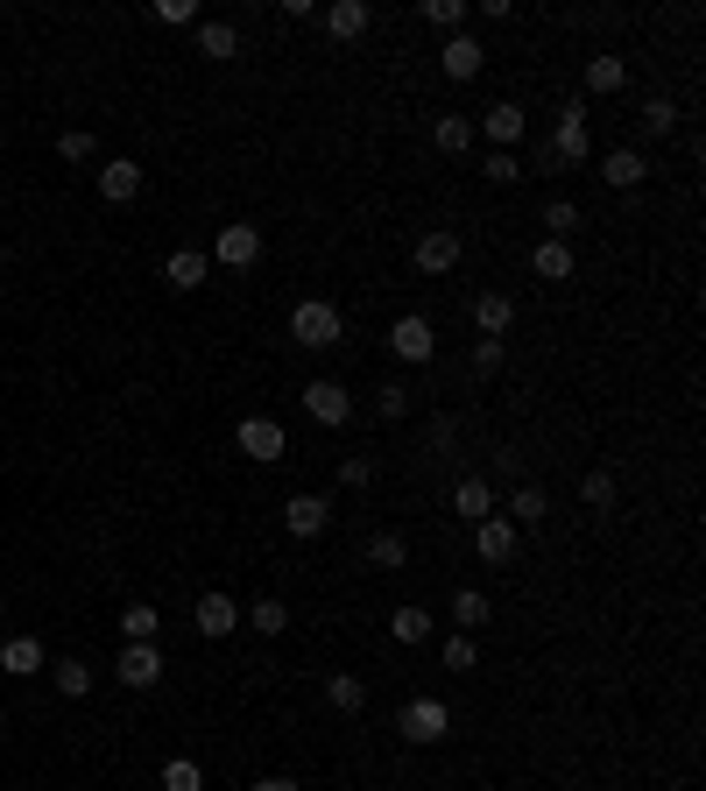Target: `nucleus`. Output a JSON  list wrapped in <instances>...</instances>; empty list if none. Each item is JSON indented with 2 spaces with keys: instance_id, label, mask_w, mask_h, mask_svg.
Wrapping results in <instances>:
<instances>
[{
  "instance_id": "1",
  "label": "nucleus",
  "mask_w": 706,
  "mask_h": 791,
  "mask_svg": "<svg viewBox=\"0 0 706 791\" xmlns=\"http://www.w3.org/2000/svg\"><path fill=\"white\" fill-rule=\"evenodd\" d=\"M339 333H347V319H339L333 297H304V304L290 311V339H297V347H311V353L339 347Z\"/></svg>"
},
{
  "instance_id": "2",
  "label": "nucleus",
  "mask_w": 706,
  "mask_h": 791,
  "mask_svg": "<svg viewBox=\"0 0 706 791\" xmlns=\"http://www.w3.org/2000/svg\"><path fill=\"white\" fill-rule=\"evenodd\" d=\"M396 735L403 742H417V750H431V742H445L453 735V714H445V699H410V707H403V721H396Z\"/></svg>"
},
{
  "instance_id": "3",
  "label": "nucleus",
  "mask_w": 706,
  "mask_h": 791,
  "mask_svg": "<svg viewBox=\"0 0 706 791\" xmlns=\"http://www.w3.org/2000/svg\"><path fill=\"white\" fill-rule=\"evenodd\" d=\"M234 439H240V453H248V459H262V467H276V459L290 453V439H283V424H276V417H240V431H234Z\"/></svg>"
},
{
  "instance_id": "4",
  "label": "nucleus",
  "mask_w": 706,
  "mask_h": 791,
  "mask_svg": "<svg viewBox=\"0 0 706 791\" xmlns=\"http://www.w3.org/2000/svg\"><path fill=\"white\" fill-rule=\"evenodd\" d=\"M545 156H551V163H587V156H594V142H587V107H579V99L559 113V134H551Z\"/></svg>"
},
{
  "instance_id": "5",
  "label": "nucleus",
  "mask_w": 706,
  "mask_h": 791,
  "mask_svg": "<svg viewBox=\"0 0 706 791\" xmlns=\"http://www.w3.org/2000/svg\"><path fill=\"white\" fill-rule=\"evenodd\" d=\"M459 255H467V241H459L453 227H431L424 241H417V268H424V276H453Z\"/></svg>"
},
{
  "instance_id": "6",
  "label": "nucleus",
  "mask_w": 706,
  "mask_h": 791,
  "mask_svg": "<svg viewBox=\"0 0 706 791\" xmlns=\"http://www.w3.org/2000/svg\"><path fill=\"white\" fill-rule=\"evenodd\" d=\"M304 410H311V424H325V431H339L354 417V396L339 389V382H304Z\"/></svg>"
},
{
  "instance_id": "7",
  "label": "nucleus",
  "mask_w": 706,
  "mask_h": 791,
  "mask_svg": "<svg viewBox=\"0 0 706 791\" xmlns=\"http://www.w3.org/2000/svg\"><path fill=\"white\" fill-rule=\"evenodd\" d=\"M113 679L134 685V693H148V685L163 679V644H128V650H120V664H113Z\"/></svg>"
},
{
  "instance_id": "8",
  "label": "nucleus",
  "mask_w": 706,
  "mask_h": 791,
  "mask_svg": "<svg viewBox=\"0 0 706 791\" xmlns=\"http://www.w3.org/2000/svg\"><path fill=\"white\" fill-rule=\"evenodd\" d=\"M388 347H396L403 361H431V353H439V333H431V319H417V311H410V319L388 325Z\"/></svg>"
},
{
  "instance_id": "9",
  "label": "nucleus",
  "mask_w": 706,
  "mask_h": 791,
  "mask_svg": "<svg viewBox=\"0 0 706 791\" xmlns=\"http://www.w3.org/2000/svg\"><path fill=\"white\" fill-rule=\"evenodd\" d=\"M254 255H262V227H219L213 233V262L219 268H248Z\"/></svg>"
},
{
  "instance_id": "10",
  "label": "nucleus",
  "mask_w": 706,
  "mask_h": 791,
  "mask_svg": "<svg viewBox=\"0 0 706 791\" xmlns=\"http://www.w3.org/2000/svg\"><path fill=\"white\" fill-rule=\"evenodd\" d=\"M474 551H480L488 565H508V559H516V524H508V516L494 510L488 524H474Z\"/></svg>"
},
{
  "instance_id": "11",
  "label": "nucleus",
  "mask_w": 706,
  "mask_h": 791,
  "mask_svg": "<svg viewBox=\"0 0 706 791\" xmlns=\"http://www.w3.org/2000/svg\"><path fill=\"white\" fill-rule=\"evenodd\" d=\"M99 199H107V205H128V199H142V163H128V156L99 163Z\"/></svg>"
},
{
  "instance_id": "12",
  "label": "nucleus",
  "mask_w": 706,
  "mask_h": 791,
  "mask_svg": "<svg viewBox=\"0 0 706 791\" xmlns=\"http://www.w3.org/2000/svg\"><path fill=\"white\" fill-rule=\"evenodd\" d=\"M494 510H502V502H494V488L480 481V474H467V481L453 488V516H459V524H488Z\"/></svg>"
},
{
  "instance_id": "13",
  "label": "nucleus",
  "mask_w": 706,
  "mask_h": 791,
  "mask_svg": "<svg viewBox=\"0 0 706 791\" xmlns=\"http://www.w3.org/2000/svg\"><path fill=\"white\" fill-rule=\"evenodd\" d=\"M191 622H199V636H213V644H219V636H234L240 630V608H234V594H205V601H199V615H191Z\"/></svg>"
},
{
  "instance_id": "14",
  "label": "nucleus",
  "mask_w": 706,
  "mask_h": 791,
  "mask_svg": "<svg viewBox=\"0 0 706 791\" xmlns=\"http://www.w3.org/2000/svg\"><path fill=\"white\" fill-rule=\"evenodd\" d=\"M474 325H480V339H502L508 325H516V297L480 290V297H474Z\"/></svg>"
},
{
  "instance_id": "15",
  "label": "nucleus",
  "mask_w": 706,
  "mask_h": 791,
  "mask_svg": "<svg viewBox=\"0 0 706 791\" xmlns=\"http://www.w3.org/2000/svg\"><path fill=\"white\" fill-rule=\"evenodd\" d=\"M368 22H374V8H368V0H333V8H325V36H333V43L368 36Z\"/></svg>"
},
{
  "instance_id": "16",
  "label": "nucleus",
  "mask_w": 706,
  "mask_h": 791,
  "mask_svg": "<svg viewBox=\"0 0 706 791\" xmlns=\"http://www.w3.org/2000/svg\"><path fill=\"white\" fill-rule=\"evenodd\" d=\"M205 276H213V255H205V248H177V255L163 262V283H170V290H199Z\"/></svg>"
},
{
  "instance_id": "17",
  "label": "nucleus",
  "mask_w": 706,
  "mask_h": 791,
  "mask_svg": "<svg viewBox=\"0 0 706 791\" xmlns=\"http://www.w3.org/2000/svg\"><path fill=\"white\" fill-rule=\"evenodd\" d=\"M325 516H333V510H325V495H290V502H283V530H290V537H319Z\"/></svg>"
},
{
  "instance_id": "18",
  "label": "nucleus",
  "mask_w": 706,
  "mask_h": 791,
  "mask_svg": "<svg viewBox=\"0 0 706 791\" xmlns=\"http://www.w3.org/2000/svg\"><path fill=\"white\" fill-rule=\"evenodd\" d=\"M439 64H445V79H459V85H467V79H480V64H488V50H480L474 36H453V43L439 50Z\"/></svg>"
},
{
  "instance_id": "19",
  "label": "nucleus",
  "mask_w": 706,
  "mask_h": 791,
  "mask_svg": "<svg viewBox=\"0 0 706 791\" xmlns=\"http://www.w3.org/2000/svg\"><path fill=\"white\" fill-rule=\"evenodd\" d=\"M0 671H8V679H36L43 671V644L36 636H8V644H0Z\"/></svg>"
},
{
  "instance_id": "20",
  "label": "nucleus",
  "mask_w": 706,
  "mask_h": 791,
  "mask_svg": "<svg viewBox=\"0 0 706 791\" xmlns=\"http://www.w3.org/2000/svg\"><path fill=\"white\" fill-rule=\"evenodd\" d=\"M600 177H608L614 191H636L643 177H650V163H643L636 148H608V163H600Z\"/></svg>"
},
{
  "instance_id": "21",
  "label": "nucleus",
  "mask_w": 706,
  "mask_h": 791,
  "mask_svg": "<svg viewBox=\"0 0 706 791\" xmlns=\"http://www.w3.org/2000/svg\"><path fill=\"white\" fill-rule=\"evenodd\" d=\"M480 134H488L494 148H516V142H523V107H508V99H502V107H488Z\"/></svg>"
},
{
  "instance_id": "22",
  "label": "nucleus",
  "mask_w": 706,
  "mask_h": 791,
  "mask_svg": "<svg viewBox=\"0 0 706 791\" xmlns=\"http://www.w3.org/2000/svg\"><path fill=\"white\" fill-rule=\"evenodd\" d=\"M388 636H396V644H431V608L403 601L396 615H388Z\"/></svg>"
},
{
  "instance_id": "23",
  "label": "nucleus",
  "mask_w": 706,
  "mask_h": 791,
  "mask_svg": "<svg viewBox=\"0 0 706 791\" xmlns=\"http://www.w3.org/2000/svg\"><path fill=\"white\" fill-rule=\"evenodd\" d=\"M431 142H439V156H467V148H474V121L439 113V121H431Z\"/></svg>"
},
{
  "instance_id": "24",
  "label": "nucleus",
  "mask_w": 706,
  "mask_h": 791,
  "mask_svg": "<svg viewBox=\"0 0 706 791\" xmlns=\"http://www.w3.org/2000/svg\"><path fill=\"white\" fill-rule=\"evenodd\" d=\"M530 268L545 283H565V276H573V248H565V241H537L530 248Z\"/></svg>"
},
{
  "instance_id": "25",
  "label": "nucleus",
  "mask_w": 706,
  "mask_h": 791,
  "mask_svg": "<svg viewBox=\"0 0 706 791\" xmlns=\"http://www.w3.org/2000/svg\"><path fill=\"white\" fill-rule=\"evenodd\" d=\"M240 50V28L234 22H199V57H213V64H227Z\"/></svg>"
},
{
  "instance_id": "26",
  "label": "nucleus",
  "mask_w": 706,
  "mask_h": 791,
  "mask_svg": "<svg viewBox=\"0 0 706 791\" xmlns=\"http://www.w3.org/2000/svg\"><path fill=\"white\" fill-rule=\"evenodd\" d=\"M488 615H494V608H488V594H480V587H459L453 594V622H459V630H488Z\"/></svg>"
},
{
  "instance_id": "27",
  "label": "nucleus",
  "mask_w": 706,
  "mask_h": 791,
  "mask_svg": "<svg viewBox=\"0 0 706 791\" xmlns=\"http://www.w3.org/2000/svg\"><path fill=\"white\" fill-rule=\"evenodd\" d=\"M50 685H57L64 699H85V693H93V664H79V658H57V664H50Z\"/></svg>"
},
{
  "instance_id": "28",
  "label": "nucleus",
  "mask_w": 706,
  "mask_h": 791,
  "mask_svg": "<svg viewBox=\"0 0 706 791\" xmlns=\"http://www.w3.org/2000/svg\"><path fill=\"white\" fill-rule=\"evenodd\" d=\"M403 559H410V544H403V530H374V537H368V565H382V573H396Z\"/></svg>"
},
{
  "instance_id": "29",
  "label": "nucleus",
  "mask_w": 706,
  "mask_h": 791,
  "mask_svg": "<svg viewBox=\"0 0 706 791\" xmlns=\"http://www.w3.org/2000/svg\"><path fill=\"white\" fill-rule=\"evenodd\" d=\"M325 699H333L339 714H360V707H368V685H360L354 671H333V679H325Z\"/></svg>"
},
{
  "instance_id": "30",
  "label": "nucleus",
  "mask_w": 706,
  "mask_h": 791,
  "mask_svg": "<svg viewBox=\"0 0 706 791\" xmlns=\"http://www.w3.org/2000/svg\"><path fill=\"white\" fill-rule=\"evenodd\" d=\"M248 630H262V636H283V630H290V608H283L276 594H262V601L248 608Z\"/></svg>"
},
{
  "instance_id": "31",
  "label": "nucleus",
  "mask_w": 706,
  "mask_h": 791,
  "mask_svg": "<svg viewBox=\"0 0 706 791\" xmlns=\"http://www.w3.org/2000/svg\"><path fill=\"white\" fill-rule=\"evenodd\" d=\"M120 636H128V644H156V608H148V601L120 608Z\"/></svg>"
},
{
  "instance_id": "32",
  "label": "nucleus",
  "mask_w": 706,
  "mask_h": 791,
  "mask_svg": "<svg viewBox=\"0 0 706 791\" xmlns=\"http://www.w3.org/2000/svg\"><path fill=\"white\" fill-rule=\"evenodd\" d=\"M537 516H545V488L516 481V495H508V524H537Z\"/></svg>"
},
{
  "instance_id": "33",
  "label": "nucleus",
  "mask_w": 706,
  "mask_h": 791,
  "mask_svg": "<svg viewBox=\"0 0 706 791\" xmlns=\"http://www.w3.org/2000/svg\"><path fill=\"white\" fill-rule=\"evenodd\" d=\"M622 79H629L622 57H594L587 64V93H622Z\"/></svg>"
},
{
  "instance_id": "34",
  "label": "nucleus",
  "mask_w": 706,
  "mask_h": 791,
  "mask_svg": "<svg viewBox=\"0 0 706 791\" xmlns=\"http://www.w3.org/2000/svg\"><path fill=\"white\" fill-rule=\"evenodd\" d=\"M163 791H205V770L191 756H177V764H163Z\"/></svg>"
},
{
  "instance_id": "35",
  "label": "nucleus",
  "mask_w": 706,
  "mask_h": 791,
  "mask_svg": "<svg viewBox=\"0 0 706 791\" xmlns=\"http://www.w3.org/2000/svg\"><path fill=\"white\" fill-rule=\"evenodd\" d=\"M545 227H551L545 241H565V233L579 227V205H573V199H551V205H545Z\"/></svg>"
},
{
  "instance_id": "36",
  "label": "nucleus",
  "mask_w": 706,
  "mask_h": 791,
  "mask_svg": "<svg viewBox=\"0 0 706 791\" xmlns=\"http://www.w3.org/2000/svg\"><path fill=\"white\" fill-rule=\"evenodd\" d=\"M671 128H679V107H671V99L657 93L650 107H643V134H671Z\"/></svg>"
},
{
  "instance_id": "37",
  "label": "nucleus",
  "mask_w": 706,
  "mask_h": 791,
  "mask_svg": "<svg viewBox=\"0 0 706 791\" xmlns=\"http://www.w3.org/2000/svg\"><path fill=\"white\" fill-rule=\"evenodd\" d=\"M579 495H587L594 510H614V474H608V467H594L587 481H579Z\"/></svg>"
},
{
  "instance_id": "38",
  "label": "nucleus",
  "mask_w": 706,
  "mask_h": 791,
  "mask_svg": "<svg viewBox=\"0 0 706 791\" xmlns=\"http://www.w3.org/2000/svg\"><path fill=\"white\" fill-rule=\"evenodd\" d=\"M445 664H453V671H474V664H480V644H474L467 630H459V636H445Z\"/></svg>"
},
{
  "instance_id": "39",
  "label": "nucleus",
  "mask_w": 706,
  "mask_h": 791,
  "mask_svg": "<svg viewBox=\"0 0 706 791\" xmlns=\"http://www.w3.org/2000/svg\"><path fill=\"white\" fill-rule=\"evenodd\" d=\"M57 156H64V163H93V156H99V142H93V134H79V128H71L64 142H57Z\"/></svg>"
},
{
  "instance_id": "40",
  "label": "nucleus",
  "mask_w": 706,
  "mask_h": 791,
  "mask_svg": "<svg viewBox=\"0 0 706 791\" xmlns=\"http://www.w3.org/2000/svg\"><path fill=\"white\" fill-rule=\"evenodd\" d=\"M502 361H508V347H502V339H474V375H494Z\"/></svg>"
},
{
  "instance_id": "41",
  "label": "nucleus",
  "mask_w": 706,
  "mask_h": 791,
  "mask_svg": "<svg viewBox=\"0 0 706 791\" xmlns=\"http://www.w3.org/2000/svg\"><path fill=\"white\" fill-rule=\"evenodd\" d=\"M417 14H424L431 28H459V14H467V8H459V0H424Z\"/></svg>"
},
{
  "instance_id": "42",
  "label": "nucleus",
  "mask_w": 706,
  "mask_h": 791,
  "mask_svg": "<svg viewBox=\"0 0 706 791\" xmlns=\"http://www.w3.org/2000/svg\"><path fill=\"white\" fill-rule=\"evenodd\" d=\"M156 22L184 28V22H199V8H191V0H156Z\"/></svg>"
},
{
  "instance_id": "43",
  "label": "nucleus",
  "mask_w": 706,
  "mask_h": 791,
  "mask_svg": "<svg viewBox=\"0 0 706 791\" xmlns=\"http://www.w3.org/2000/svg\"><path fill=\"white\" fill-rule=\"evenodd\" d=\"M488 177H494V184H516V177H523V163L508 156V148H494V156H488Z\"/></svg>"
},
{
  "instance_id": "44",
  "label": "nucleus",
  "mask_w": 706,
  "mask_h": 791,
  "mask_svg": "<svg viewBox=\"0 0 706 791\" xmlns=\"http://www.w3.org/2000/svg\"><path fill=\"white\" fill-rule=\"evenodd\" d=\"M374 403H382V417H403V410H410V389H403V382H382V396H374Z\"/></svg>"
},
{
  "instance_id": "45",
  "label": "nucleus",
  "mask_w": 706,
  "mask_h": 791,
  "mask_svg": "<svg viewBox=\"0 0 706 791\" xmlns=\"http://www.w3.org/2000/svg\"><path fill=\"white\" fill-rule=\"evenodd\" d=\"M339 481H347V488H368V481H374V459H368V453H354L347 467H339Z\"/></svg>"
},
{
  "instance_id": "46",
  "label": "nucleus",
  "mask_w": 706,
  "mask_h": 791,
  "mask_svg": "<svg viewBox=\"0 0 706 791\" xmlns=\"http://www.w3.org/2000/svg\"><path fill=\"white\" fill-rule=\"evenodd\" d=\"M248 791H297V778H254Z\"/></svg>"
}]
</instances>
